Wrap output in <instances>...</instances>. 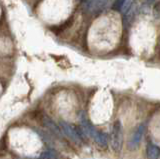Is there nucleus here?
I'll use <instances>...</instances> for the list:
<instances>
[{
	"label": "nucleus",
	"instance_id": "f257e3e1",
	"mask_svg": "<svg viewBox=\"0 0 160 159\" xmlns=\"http://www.w3.org/2000/svg\"><path fill=\"white\" fill-rule=\"evenodd\" d=\"M111 147L115 152H120L122 148V142H123V131H122V124L120 120H116L114 122L111 130Z\"/></svg>",
	"mask_w": 160,
	"mask_h": 159
},
{
	"label": "nucleus",
	"instance_id": "f03ea898",
	"mask_svg": "<svg viewBox=\"0 0 160 159\" xmlns=\"http://www.w3.org/2000/svg\"><path fill=\"white\" fill-rule=\"evenodd\" d=\"M60 128H61L62 132L66 135L69 139L77 144H80L82 142L81 138H80L79 134L77 132V129H75L72 125H70L67 122L65 121H61L60 122Z\"/></svg>",
	"mask_w": 160,
	"mask_h": 159
},
{
	"label": "nucleus",
	"instance_id": "7ed1b4c3",
	"mask_svg": "<svg viewBox=\"0 0 160 159\" xmlns=\"http://www.w3.org/2000/svg\"><path fill=\"white\" fill-rule=\"evenodd\" d=\"M144 130H145V126L144 124H140V125L135 129L134 133L132 134L131 138H130L129 143H128V148L130 149H135L138 145L141 139L143 137V134H144Z\"/></svg>",
	"mask_w": 160,
	"mask_h": 159
},
{
	"label": "nucleus",
	"instance_id": "20e7f679",
	"mask_svg": "<svg viewBox=\"0 0 160 159\" xmlns=\"http://www.w3.org/2000/svg\"><path fill=\"white\" fill-rule=\"evenodd\" d=\"M80 121H81V127H82V130L83 132L85 133V135H88L90 137L94 136V134L96 133V129H95V127L92 125L91 123H90V121L87 119V117L84 115V114H82L81 115V118H80Z\"/></svg>",
	"mask_w": 160,
	"mask_h": 159
},
{
	"label": "nucleus",
	"instance_id": "39448f33",
	"mask_svg": "<svg viewBox=\"0 0 160 159\" xmlns=\"http://www.w3.org/2000/svg\"><path fill=\"white\" fill-rule=\"evenodd\" d=\"M43 123H44V125L46 126L50 131H51L52 133H54L55 135L60 137V138H62V130H61V128H60L56 123H55L51 118H49L47 116H45L43 118Z\"/></svg>",
	"mask_w": 160,
	"mask_h": 159
},
{
	"label": "nucleus",
	"instance_id": "423d86ee",
	"mask_svg": "<svg viewBox=\"0 0 160 159\" xmlns=\"http://www.w3.org/2000/svg\"><path fill=\"white\" fill-rule=\"evenodd\" d=\"M147 158L148 159H158L160 156V149L152 143H148L146 148Z\"/></svg>",
	"mask_w": 160,
	"mask_h": 159
},
{
	"label": "nucleus",
	"instance_id": "0eeeda50",
	"mask_svg": "<svg viewBox=\"0 0 160 159\" xmlns=\"http://www.w3.org/2000/svg\"><path fill=\"white\" fill-rule=\"evenodd\" d=\"M93 139L95 140V142H96L99 146L101 147H105L107 145L108 143V137H107V134L104 133L102 131H96V133L94 134L93 136Z\"/></svg>",
	"mask_w": 160,
	"mask_h": 159
},
{
	"label": "nucleus",
	"instance_id": "6e6552de",
	"mask_svg": "<svg viewBox=\"0 0 160 159\" xmlns=\"http://www.w3.org/2000/svg\"><path fill=\"white\" fill-rule=\"evenodd\" d=\"M39 159H59V154L53 149H47L40 154Z\"/></svg>",
	"mask_w": 160,
	"mask_h": 159
},
{
	"label": "nucleus",
	"instance_id": "1a4fd4ad",
	"mask_svg": "<svg viewBox=\"0 0 160 159\" xmlns=\"http://www.w3.org/2000/svg\"><path fill=\"white\" fill-rule=\"evenodd\" d=\"M135 10H136V8L131 7L126 13H125V14H126L125 17H124V24H125V25H129V24L132 22L133 18L135 17Z\"/></svg>",
	"mask_w": 160,
	"mask_h": 159
},
{
	"label": "nucleus",
	"instance_id": "9d476101",
	"mask_svg": "<svg viewBox=\"0 0 160 159\" xmlns=\"http://www.w3.org/2000/svg\"><path fill=\"white\" fill-rule=\"evenodd\" d=\"M134 2V0H125L124 3H123V5L121 6V8H120V12L125 14L126 13L130 8L132 7V4Z\"/></svg>",
	"mask_w": 160,
	"mask_h": 159
},
{
	"label": "nucleus",
	"instance_id": "9b49d317",
	"mask_svg": "<svg viewBox=\"0 0 160 159\" xmlns=\"http://www.w3.org/2000/svg\"><path fill=\"white\" fill-rule=\"evenodd\" d=\"M108 2H109V0H97L96 5H95L94 10H96V11L102 10V9L105 8V6H107Z\"/></svg>",
	"mask_w": 160,
	"mask_h": 159
},
{
	"label": "nucleus",
	"instance_id": "f8f14e48",
	"mask_svg": "<svg viewBox=\"0 0 160 159\" xmlns=\"http://www.w3.org/2000/svg\"><path fill=\"white\" fill-rule=\"evenodd\" d=\"M125 0H115V2L113 3V6L112 8L114 9V10L116 11H120V8H121V6L123 5Z\"/></svg>",
	"mask_w": 160,
	"mask_h": 159
},
{
	"label": "nucleus",
	"instance_id": "ddd939ff",
	"mask_svg": "<svg viewBox=\"0 0 160 159\" xmlns=\"http://www.w3.org/2000/svg\"><path fill=\"white\" fill-rule=\"evenodd\" d=\"M145 1H147V2H149V3H152V2L155 1V0H145Z\"/></svg>",
	"mask_w": 160,
	"mask_h": 159
},
{
	"label": "nucleus",
	"instance_id": "4468645a",
	"mask_svg": "<svg viewBox=\"0 0 160 159\" xmlns=\"http://www.w3.org/2000/svg\"><path fill=\"white\" fill-rule=\"evenodd\" d=\"M82 1H87V0H82Z\"/></svg>",
	"mask_w": 160,
	"mask_h": 159
}]
</instances>
